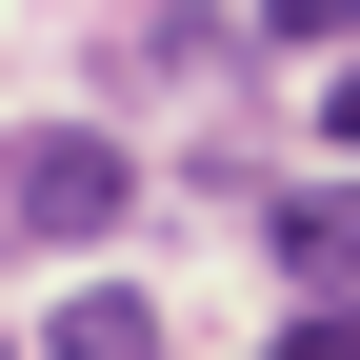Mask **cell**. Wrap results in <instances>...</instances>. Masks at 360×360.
Wrapping results in <instances>:
<instances>
[{"instance_id": "6da1fadb", "label": "cell", "mask_w": 360, "mask_h": 360, "mask_svg": "<svg viewBox=\"0 0 360 360\" xmlns=\"http://www.w3.org/2000/svg\"><path fill=\"white\" fill-rule=\"evenodd\" d=\"M101 220H120V141H101V120L0 141V240H101Z\"/></svg>"}, {"instance_id": "277c9868", "label": "cell", "mask_w": 360, "mask_h": 360, "mask_svg": "<svg viewBox=\"0 0 360 360\" xmlns=\"http://www.w3.org/2000/svg\"><path fill=\"white\" fill-rule=\"evenodd\" d=\"M321 141H340V160H360V60H340V80H321Z\"/></svg>"}, {"instance_id": "5b68a950", "label": "cell", "mask_w": 360, "mask_h": 360, "mask_svg": "<svg viewBox=\"0 0 360 360\" xmlns=\"http://www.w3.org/2000/svg\"><path fill=\"white\" fill-rule=\"evenodd\" d=\"M281 360H360V321H340V300H321V321H300V340H281Z\"/></svg>"}, {"instance_id": "7a4b0ae2", "label": "cell", "mask_w": 360, "mask_h": 360, "mask_svg": "<svg viewBox=\"0 0 360 360\" xmlns=\"http://www.w3.org/2000/svg\"><path fill=\"white\" fill-rule=\"evenodd\" d=\"M281 281H360V180H300V200H281Z\"/></svg>"}, {"instance_id": "3957f363", "label": "cell", "mask_w": 360, "mask_h": 360, "mask_svg": "<svg viewBox=\"0 0 360 360\" xmlns=\"http://www.w3.org/2000/svg\"><path fill=\"white\" fill-rule=\"evenodd\" d=\"M40 360H160V321H141V300L101 281V300H60V340H40Z\"/></svg>"}]
</instances>
